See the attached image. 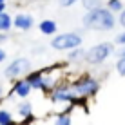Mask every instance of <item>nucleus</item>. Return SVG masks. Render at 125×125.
Listing matches in <instances>:
<instances>
[{
	"instance_id": "8",
	"label": "nucleus",
	"mask_w": 125,
	"mask_h": 125,
	"mask_svg": "<svg viewBox=\"0 0 125 125\" xmlns=\"http://www.w3.org/2000/svg\"><path fill=\"white\" fill-rule=\"evenodd\" d=\"M31 91H33L31 85H29L24 78H18L15 83H13V93H15L16 96H20V98H27Z\"/></svg>"
},
{
	"instance_id": "1",
	"label": "nucleus",
	"mask_w": 125,
	"mask_h": 125,
	"mask_svg": "<svg viewBox=\"0 0 125 125\" xmlns=\"http://www.w3.org/2000/svg\"><path fill=\"white\" fill-rule=\"evenodd\" d=\"M82 24L93 31H111L116 25V16L107 7H98L94 11H87V15L82 18Z\"/></svg>"
},
{
	"instance_id": "25",
	"label": "nucleus",
	"mask_w": 125,
	"mask_h": 125,
	"mask_svg": "<svg viewBox=\"0 0 125 125\" xmlns=\"http://www.w3.org/2000/svg\"><path fill=\"white\" fill-rule=\"evenodd\" d=\"M7 9V6H6V2H0V15H2L4 11Z\"/></svg>"
},
{
	"instance_id": "21",
	"label": "nucleus",
	"mask_w": 125,
	"mask_h": 125,
	"mask_svg": "<svg viewBox=\"0 0 125 125\" xmlns=\"http://www.w3.org/2000/svg\"><path fill=\"white\" fill-rule=\"evenodd\" d=\"M116 54H118V58H125V45H122L120 49H116Z\"/></svg>"
},
{
	"instance_id": "5",
	"label": "nucleus",
	"mask_w": 125,
	"mask_h": 125,
	"mask_svg": "<svg viewBox=\"0 0 125 125\" xmlns=\"http://www.w3.org/2000/svg\"><path fill=\"white\" fill-rule=\"evenodd\" d=\"M29 71H31V60L25 56H18L4 69V76L7 80H15V78H20V76H25Z\"/></svg>"
},
{
	"instance_id": "16",
	"label": "nucleus",
	"mask_w": 125,
	"mask_h": 125,
	"mask_svg": "<svg viewBox=\"0 0 125 125\" xmlns=\"http://www.w3.org/2000/svg\"><path fill=\"white\" fill-rule=\"evenodd\" d=\"M107 9H109L111 13H120L123 9L122 0H109V2H107Z\"/></svg>"
},
{
	"instance_id": "15",
	"label": "nucleus",
	"mask_w": 125,
	"mask_h": 125,
	"mask_svg": "<svg viewBox=\"0 0 125 125\" xmlns=\"http://www.w3.org/2000/svg\"><path fill=\"white\" fill-rule=\"evenodd\" d=\"M82 2V7H83L85 11H94L98 9V7H102V0H80Z\"/></svg>"
},
{
	"instance_id": "26",
	"label": "nucleus",
	"mask_w": 125,
	"mask_h": 125,
	"mask_svg": "<svg viewBox=\"0 0 125 125\" xmlns=\"http://www.w3.org/2000/svg\"><path fill=\"white\" fill-rule=\"evenodd\" d=\"M2 94H4V89H2V85H0V100H2Z\"/></svg>"
},
{
	"instance_id": "7",
	"label": "nucleus",
	"mask_w": 125,
	"mask_h": 125,
	"mask_svg": "<svg viewBox=\"0 0 125 125\" xmlns=\"http://www.w3.org/2000/svg\"><path fill=\"white\" fill-rule=\"evenodd\" d=\"M13 25H15L16 29H20V31H29V29L34 25V20H33L31 15L20 13V15H16L15 18H13Z\"/></svg>"
},
{
	"instance_id": "27",
	"label": "nucleus",
	"mask_w": 125,
	"mask_h": 125,
	"mask_svg": "<svg viewBox=\"0 0 125 125\" xmlns=\"http://www.w3.org/2000/svg\"><path fill=\"white\" fill-rule=\"evenodd\" d=\"M0 2H6V0H0Z\"/></svg>"
},
{
	"instance_id": "6",
	"label": "nucleus",
	"mask_w": 125,
	"mask_h": 125,
	"mask_svg": "<svg viewBox=\"0 0 125 125\" xmlns=\"http://www.w3.org/2000/svg\"><path fill=\"white\" fill-rule=\"evenodd\" d=\"M51 100L54 103H73V105H76V103H83L85 98H80V96H74L73 91L69 89V85H54L53 91H51Z\"/></svg>"
},
{
	"instance_id": "22",
	"label": "nucleus",
	"mask_w": 125,
	"mask_h": 125,
	"mask_svg": "<svg viewBox=\"0 0 125 125\" xmlns=\"http://www.w3.org/2000/svg\"><path fill=\"white\" fill-rule=\"evenodd\" d=\"M118 22H120V24H122L123 27H125V9H122V11H120V18H118Z\"/></svg>"
},
{
	"instance_id": "24",
	"label": "nucleus",
	"mask_w": 125,
	"mask_h": 125,
	"mask_svg": "<svg viewBox=\"0 0 125 125\" xmlns=\"http://www.w3.org/2000/svg\"><path fill=\"white\" fill-rule=\"evenodd\" d=\"M7 38H9V36H7V33H0V44H4Z\"/></svg>"
},
{
	"instance_id": "19",
	"label": "nucleus",
	"mask_w": 125,
	"mask_h": 125,
	"mask_svg": "<svg viewBox=\"0 0 125 125\" xmlns=\"http://www.w3.org/2000/svg\"><path fill=\"white\" fill-rule=\"evenodd\" d=\"M78 0H58V6L60 7H71L73 4H76Z\"/></svg>"
},
{
	"instance_id": "2",
	"label": "nucleus",
	"mask_w": 125,
	"mask_h": 125,
	"mask_svg": "<svg viewBox=\"0 0 125 125\" xmlns=\"http://www.w3.org/2000/svg\"><path fill=\"white\" fill-rule=\"evenodd\" d=\"M69 89L73 91L74 96H80V98H87V96H94V94L98 93V89H100V83H98L96 78H93V76L85 74V76H80L78 80H74L71 85H69Z\"/></svg>"
},
{
	"instance_id": "14",
	"label": "nucleus",
	"mask_w": 125,
	"mask_h": 125,
	"mask_svg": "<svg viewBox=\"0 0 125 125\" xmlns=\"http://www.w3.org/2000/svg\"><path fill=\"white\" fill-rule=\"evenodd\" d=\"M83 54H85V49H82V45H80V47H74V49L69 51L67 58L71 62H76V60H83Z\"/></svg>"
},
{
	"instance_id": "9",
	"label": "nucleus",
	"mask_w": 125,
	"mask_h": 125,
	"mask_svg": "<svg viewBox=\"0 0 125 125\" xmlns=\"http://www.w3.org/2000/svg\"><path fill=\"white\" fill-rule=\"evenodd\" d=\"M42 78H44V71H29L24 80L31 85V89H40L42 87Z\"/></svg>"
},
{
	"instance_id": "3",
	"label": "nucleus",
	"mask_w": 125,
	"mask_h": 125,
	"mask_svg": "<svg viewBox=\"0 0 125 125\" xmlns=\"http://www.w3.org/2000/svg\"><path fill=\"white\" fill-rule=\"evenodd\" d=\"M113 44H109V42H102V44H96L93 45L89 51H85L83 54V62L89 63V65H100L103 63L107 58L113 54Z\"/></svg>"
},
{
	"instance_id": "12",
	"label": "nucleus",
	"mask_w": 125,
	"mask_h": 125,
	"mask_svg": "<svg viewBox=\"0 0 125 125\" xmlns=\"http://www.w3.org/2000/svg\"><path fill=\"white\" fill-rule=\"evenodd\" d=\"M18 114L22 116V118H29V116H33V105H31V102L18 103Z\"/></svg>"
},
{
	"instance_id": "18",
	"label": "nucleus",
	"mask_w": 125,
	"mask_h": 125,
	"mask_svg": "<svg viewBox=\"0 0 125 125\" xmlns=\"http://www.w3.org/2000/svg\"><path fill=\"white\" fill-rule=\"evenodd\" d=\"M116 73L120 76H125V58H118V62H116Z\"/></svg>"
},
{
	"instance_id": "13",
	"label": "nucleus",
	"mask_w": 125,
	"mask_h": 125,
	"mask_svg": "<svg viewBox=\"0 0 125 125\" xmlns=\"http://www.w3.org/2000/svg\"><path fill=\"white\" fill-rule=\"evenodd\" d=\"M0 125H16V122L13 120V114L6 109H0Z\"/></svg>"
},
{
	"instance_id": "10",
	"label": "nucleus",
	"mask_w": 125,
	"mask_h": 125,
	"mask_svg": "<svg viewBox=\"0 0 125 125\" xmlns=\"http://www.w3.org/2000/svg\"><path fill=\"white\" fill-rule=\"evenodd\" d=\"M38 29H40V33L44 34V36H53V34H56L58 31V25L54 20H42L40 24H38Z\"/></svg>"
},
{
	"instance_id": "4",
	"label": "nucleus",
	"mask_w": 125,
	"mask_h": 125,
	"mask_svg": "<svg viewBox=\"0 0 125 125\" xmlns=\"http://www.w3.org/2000/svg\"><path fill=\"white\" fill-rule=\"evenodd\" d=\"M82 42L83 40L78 33H62L51 38V47L56 51H71L74 47H80Z\"/></svg>"
},
{
	"instance_id": "20",
	"label": "nucleus",
	"mask_w": 125,
	"mask_h": 125,
	"mask_svg": "<svg viewBox=\"0 0 125 125\" xmlns=\"http://www.w3.org/2000/svg\"><path fill=\"white\" fill-rule=\"evenodd\" d=\"M116 44H118V45H125V31L116 36Z\"/></svg>"
},
{
	"instance_id": "17",
	"label": "nucleus",
	"mask_w": 125,
	"mask_h": 125,
	"mask_svg": "<svg viewBox=\"0 0 125 125\" xmlns=\"http://www.w3.org/2000/svg\"><path fill=\"white\" fill-rule=\"evenodd\" d=\"M71 116H69V113H63V114H58L56 120H54V125H71Z\"/></svg>"
},
{
	"instance_id": "23",
	"label": "nucleus",
	"mask_w": 125,
	"mask_h": 125,
	"mask_svg": "<svg viewBox=\"0 0 125 125\" xmlns=\"http://www.w3.org/2000/svg\"><path fill=\"white\" fill-rule=\"evenodd\" d=\"M6 56H7V54H6V51H4L2 47H0V63H2L4 60H6Z\"/></svg>"
},
{
	"instance_id": "11",
	"label": "nucleus",
	"mask_w": 125,
	"mask_h": 125,
	"mask_svg": "<svg viewBox=\"0 0 125 125\" xmlns=\"http://www.w3.org/2000/svg\"><path fill=\"white\" fill-rule=\"evenodd\" d=\"M11 27H13V16L7 11H4L0 15V33H9Z\"/></svg>"
}]
</instances>
